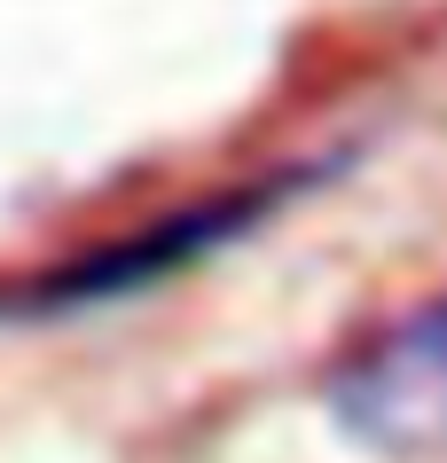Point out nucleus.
<instances>
[{
    "label": "nucleus",
    "instance_id": "f257e3e1",
    "mask_svg": "<svg viewBox=\"0 0 447 463\" xmlns=\"http://www.w3.org/2000/svg\"><path fill=\"white\" fill-rule=\"evenodd\" d=\"M330 416L377 456H440L447 448V298H424L353 345L330 369Z\"/></svg>",
    "mask_w": 447,
    "mask_h": 463
},
{
    "label": "nucleus",
    "instance_id": "f03ea898",
    "mask_svg": "<svg viewBox=\"0 0 447 463\" xmlns=\"http://www.w3.org/2000/svg\"><path fill=\"white\" fill-rule=\"evenodd\" d=\"M298 181H306V173H283V181H259V189L204 196V204H189V213L157 220L149 236H126V244H102V251H87V260H71V268H55L48 283H32L24 307H87V298H118V291H142V283H157V275H181L189 260H204V251L236 244L251 220L275 213V204H283Z\"/></svg>",
    "mask_w": 447,
    "mask_h": 463
}]
</instances>
